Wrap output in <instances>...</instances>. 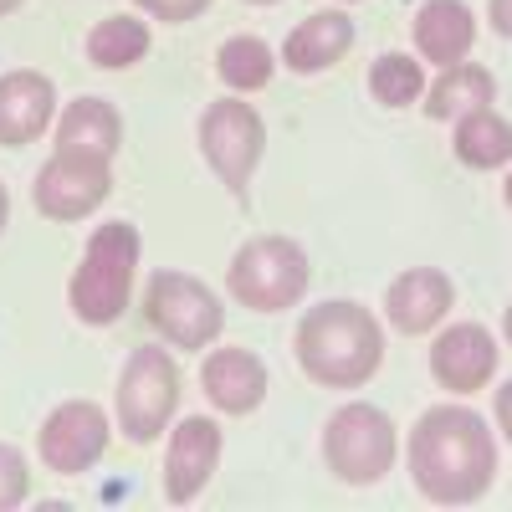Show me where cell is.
<instances>
[{
  "instance_id": "6da1fadb",
  "label": "cell",
  "mask_w": 512,
  "mask_h": 512,
  "mask_svg": "<svg viewBox=\"0 0 512 512\" xmlns=\"http://www.w3.org/2000/svg\"><path fill=\"white\" fill-rule=\"evenodd\" d=\"M405 466L425 502L436 507L482 502L487 487L497 482V431L487 425V415H477L461 400L431 405L410 425Z\"/></svg>"
},
{
  "instance_id": "7a4b0ae2",
  "label": "cell",
  "mask_w": 512,
  "mask_h": 512,
  "mask_svg": "<svg viewBox=\"0 0 512 512\" xmlns=\"http://www.w3.org/2000/svg\"><path fill=\"white\" fill-rule=\"evenodd\" d=\"M292 359L318 390H364L384 364V318L364 303L328 297L297 318Z\"/></svg>"
},
{
  "instance_id": "3957f363",
  "label": "cell",
  "mask_w": 512,
  "mask_h": 512,
  "mask_svg": "<svg viewBox=\"0 0 512 512\" xmlns=\"http://www.w3.org/2000/svg\"><path fill=\"white\" fill-rule=\"evenodd\" d=\"M144 262V236L134 221H103L93 226L82 262L67 282V308L88 328H113L128 308H134V282Z\"/></svg>"
},
{
  "instance_id": "277c9868",
  "label": "cell",
  "mask_w": 512,
  "mask_h": 512,
  "mask_svg": "<svg viewBox=\"0 0 512 512\" xmlns=\"http://www.w3.org/2000/svg\"><path fill=\"white\" fill-rule=\"evenodd\" d=\"M313 287V256L292 236H251L226 267V292L246 313H287Z\"/></svg>"
},
{
  "instance_id": "5b68a950",
  "label": "cell",
  "mask_w": 512,
  "mask_h": 512,
  "mask_svg": "<svg viewBox=\"0 0 512 512\" xmlns=\"http://www.w3.org/2000/svg\"><path fill=\"white\" fill-rule=\"evenodd\" d=\"M180 415V364L175 349L164 344H139L118 369L113 390V425L128 446H154Z\"/></svg>"
},
{
  "instance_id": "8992f818",
  "label": "cell",
  "mask_w": 512,
  "mask_h": 512,
  "mask_svg": "<svg viewBox=\"0 0 512 512\" xmlns=\"http://www.w3.org/2000/svg\"><path fill=\"white\" fill-rule=\"evenodd\" d=\"M144 318L164 338L169 349L205 354L210 344H221L226 333V303L221 292L195 272L180 267H154L144 282Z\"/></svg>"
},
{
  "instance_id": "52a82bcc",
  "label": "cell",
  "mask_w": 512,
  "mask_h": 512,
  "mask_svg": "<svg viewBox=\"0 0 512 512\" xmlns=\"http://www.w3.org/2000/svg\"><path fill=\"white\" fill-rule=\"evenodd\" d=\"M400 436L395 420L369 400H349L323 420V466L344 487H374L395 472Z\"/></svg>"
},
{
  "instance_id": "ba28073f",
  "label": "cell",
  "mask_w": 512,
  "mask_h": 512,
  "mask_svg": "<svg viewBox=\"0 0 512 512\" xmlns=\"http://www.w3.org/2000/svg\"><path fill=\"white\" fill-rule=\"evenodd\" d=\"M195 144L216 175L236 200H246V185L256 175V164L267 154V118L246 103V93H231L221 103H210L200 113V128H195Z\"/></svg>"
},
{
  "instance_id": "9c48e42d",
  "label": "cell",
  "mask_w": 512,
  "mask_h": 512,
  "mask_svg": "<svg viewBox=\"0 0 512 512\" xmlns=\"http://www.w3.org/2000/svg\"><path fill=\"white\" fill-rule=\"evenodd\" d=\"M113 431L118 425H113V415L98 400H62V405L47 410V420H41L36 456L57 477H82V472H93V466L108 456Z\"/></svg>"
},
{
  "instance_id": "30bf717a",
  "label": "cell",
  "mask_w": 512,
  "mask_h": 512,
  "mask_svg": "<svg viewBox=\"0 0 512 512\" xmlns=\"http://www.w3.org/2000/svg\"><path fill=\"white\" fill-rule=\"evenodd\" d=\"M108 195H113V159H88V154L52 149V159L31 180V205L57 226H77L98 216Z\"/></svg>"
},
{
  "instance_id": "8fae6325",
  "label": "cell",
  "mask_w": 512,
  "mask_h": 512,
  "mask_svg": "<svg viewBox=\"0 0 512 512\" xmlns=\"http://www.w3.org/2000/svg\"><path fill=\"white\" fill-rule=\"evenodd\" d=\"M221 451H226V431L216 415H185L169 425V446H164V497L175 507H190L210 477L221 466Z\"/></svg>"
},
{
  "instance_id": "7c38bea8",
  "label": "cell",
  "mask_w": 512,
  "mask_h": 512,
  "mask_svg": "<svg viewBox=\"0 0 512 512\" xmlns=\"http://www.w3.org/2000/svg\"><path fill=\"white\" fill-rule=\"evenodd\" d=\"M497 359H502V349L487 323H441L436 344H431V379L446 395L466 400L497 379Z\"/></svg>"
},
{
  "instance_id": "4fadbf2b",
  "label": "cell",
  "mask_w": 512,
  "mask_h": 512,
  "mask_svg": "<svg viewBox=\"0 0 512 512\" xmlns=\"http://www.w3.org/2000/svg\"><path fill=\"white\" fill-rule=\"evenodd\" d=\"M272 390V374L262 364L256 349H241V344H210L205 359H200V395L210 400L216 415H251L262 410Z\"/></svg>"
},
{
  "instance_id": "5bb4252c",
  "label": "cell",
  "mask_w": 512,
  "mask_h": 512,
  "mask_svg": "<svg viewBox=\"0 0 512 512\" xmlns=\"http://www.w3.org/2000/svg\"><path fill=\"white\" fill-rule=\"evenodd\" d=\"M57 123V82L36 67L0 72V149H26Z\"/></svg>"
},
{
  "instance_id": "9a60e30c",
  "label": "cell",
  "mask_w": 512,
  "mask_h": 512,
  "mask_svg": "<svg viewBox=\"0 0 512 512\" xmlns=\"http://www.w3.org/2000/svg\"><path fill=\"white\" fill-rule=\"evenodd\" d=\"M456 308V282L441 267H405L390 287H384V318L405 338L436 333Z\"/></svg>"
},
{
  "instance_id": "2e32d148",
  "label": "cell",
  "mask_w": 512,
  "mask_h": 512,
  "mask_svg": "<svg viewBox=\"0 0 512 512\" xmlns=\"http://www.w3.org/2000/svg\"><path fill=\"white\" fill-rule=\"evenodd\" d=\"M477 11L466 0H425L410 21V41H415V57L431 62V67H451L461 57H472L477 47Z\"/></svg>"
},
{
  "instance_id": "e0dca14e",
  "label": "cell",
  "mask_w": 512,
  "mask_h": 512,
  "mask_svg": "<svg viewBox=\"0 0 512 512\" xmlns=\"http://www.w3.org/2000/svg\"><path fill=\"white\" fill-rule=\"evenodd\" d=\"M354 36H359V26L349 21V11H318V16L297 21V26L287 31V41H282L277 57H282V67L297 72V77H318V72H328V67H338V62L349 57Z\"/></svg>"
},
{
  "instance_id": "ac0fdd59",
  "label": "cell",
  "mask_w": 512,
  "mask_h": 512,
  "mask_svg": "<svg viewBox=\"0 0 512 512\" xmlns=\"http://www.w3.org/2000/svg\"><path fill=\"white\" fill-rule=\"evenodd\" d=\"M52 134H57V149H62V154L113 159V154L123 149V113H118L108 98L82 93V98H72V103L57 113Z\"/></svg>"
},
{
  "instance_id": "d6986e66",
  "label": "cell",
  "mask_w": 512,
  "mask_h": 512,
  "mask_svg": "<svg viewBox=\"0 0 512 512\" xmlns=\"http://www.w3.org/2000/svg\"><path fill=\"white\" fill-rule=\"evenodd\" d=\"M482 103H497V77L482 67V62H451V67H436V77L425 82V118L431 123H456L461 113H472Z\"/></svg>"
},
{
  "instance_id": "ffe728a7",
  "label": "cell",
  "mask_w": 512,
  "mask_h": 512,
  "mask_svg": "<svg viewBox=\"0 0 512 512\" xmlns=\"http://www.w3.org/2000/svg\"><path fill=\"white\" fill-rule=\"evenodd\" d=\"M451 154H456L466 169H477V175L507 169V164H512V123H507L492 103L461 113V118L451 123Z\"/></svg>"
},
{
  "instance_id": "44dd1931",
  "label": "cell",
  "mask_w": 512,
  "mask_h": 512,
  "mask_svg": "<svg viewBox=\"0 0 512 512\" xmlns=\"http://www.w3.org/2000/svg\"><path fill=\"white\" fill-rule=\"evenodd\" d=\"M154 47V31L144 16H103L93 31H88V62L98 72H123L144 62Z\"/></svg>"
},
{
  "instance_id": "7402d4cb",
  "label": "cell",
  "mask_w": 512,
  "mask_h": 512,
  "mask_svg": "<svg viewBox=\"0 0 512 512\" xmlns=\"http://www.w3.org/2000/svg\"><path fill=\"white\" fill-rule=\"evenodd\" d=\"M277 52L267 47L262 36H226L216 52V77L226 82L231 93H262L267 82L277 77Z\"/></svg>"
},
{
  "instance_id": "603a6c76",
  "label": "cell",
  "mask_w": 512,
  "mask_h": 512,
  "mask_svg": "<svg viewBox=\"0 0 512 512\" xmlns=\"http://www.w3.org/2000/svg\"><path fill=\"white\" fill-rule=\"evenodd\" d=\"M425 62L415 52H379L369 67V98L379 108H410L425 98Z\"/></svg>"
},
{
  "instance_id": "cb8c5ba5",
  "label": "cell",
  "mask_w": 512,
  "mask_h": 512,
  "mask_svg": "<svg viewBox=\"0 0 512 512\" xmlns=\"http://www.w3.org/2000/svg\"><path fill=\"white\" fill-rule=\"evenodd\" d=\"M31 497V456L11 441H0V512H11Z\"/></svg>"
},
{
  "instance_id": "d4e9b609",
  "label": "cell",
  "mask_w": 512,
  "mask_h": 512,
  "mask_svg": "<svg viewBox=\"0 0 512 512\" xmlns=\"http://www.w3.org/2000/svg\"><path fill=\"white\" fill-rule=\"evenodd\" d=\"M134 6L149 16V21H169V26H185L195 16L210 11V0H134Z\"/></svg>"
},
{
  "instance_id": "484cf974",
  "label": "cell",
  "mask_w": 512,
  "mask_h": 512,
  "mask_svg": "<svg viewBox=\"0 0 512 512\" xmlns=\"http://www.w3.org/2000/svg\"><path fill=\"white\" fill-rule=\"evenodd\" d=\"M492 420H497V436L512 446V379H502L492 390Z\"/></svg>"
},
{
  "instance_id": "4316f807",
  "label": "cell",
  "mask_w": 512,
  "mask_h": 512,
  "mask_svg": "<svg viewBox=\"0 0 512 512\" xmlns=\"http://www.w3.org/2000/svg\"><path fill=\"white\" fill-rule=\"evenodd\" d=\"M487 21L502 41H512V0H487Z\"/></svg>"
},
{
  "instance_id": "83f0119b",
  "label": "cell",
  "mask_w": 512,
  "mask_h": 512,
  "mask_svg": "<svg viewBox=\"0 0 512 512\" xmlns=\"http://www.w3.org/2000/svg\"><path fill=\"white\" fill-rule=\"evenodd\" d=\"M6 226H11V190L0 185V236H6Z\"/></svg>"
},
{
  "instance_id": "f1b7e54d",
  "label": "cell",
  "mask_w": 512,
  "mask_h": 512,
  "mask_svg": "<svg viewBox=\"0 0 512 512\" xmlns=\"http://www.w3.org/2000/svg\"><path fill=\"white\" fill-rule=\"evenodd\" d=\"M21 6H26V0H0V21H6V16H16Z\"/></svg>"
},
{
  "instance_id": "f546056e",
  "label": "cell",
  "mask_w": 512,
  "mask_h": 512,
  "mask_svg": "<svg viewBox=\"0 0 512 512\" xmlns=\"http://www.w3.org/2000/svg\"><path fill=\"white\" fill-rule=\"evenodd\" d=\"M502 338H507V344H512V303L502 308Z\"/></svg>"
},
{
  "instance_id": "4dcf8cb0",
  "label": "cell",
  "mask_w": 512,
  "mask_h": 512,
  "mask_svg": "<svg viewBox=\"0 0 512 512\" xmlns=\"http://www.w3.org/2000/svg\"><path fill=\"white\" fill-rule=\"evenodd\" d=\"M502 200H507V210H512V169H507V180H502Z\"/></svg>"
},
{
  "instance_id": "1f68e13d",
  "label": "cell",
  "mask_w": 512,
  "mask_h": 512,
  "mask_svg": "<svg viewBox=\"0 0 512 512\" xmlns=\"http://www.w3.org/2000/svg\"><path fill=\"white\" fill-rule=\"evenodd\" d=\"M246 6H282V0H246Z\"/></svg>"
},
{
  "instance_id": "d6a6232c",
  "label": "cell",
  "mask_w": 512,
  "mask_h": 512,
  "mask_svg": "<svg viewBox=\"0 0 512 512\" xmlns=\"http://www.w3.org/2000/svg\"><path fill=\"white\" fill-rule=\"evenodd\" d=\"M338 6H359V0H338Z\"/></svg>"
}]
</instances>
